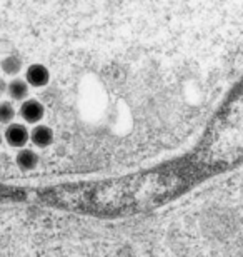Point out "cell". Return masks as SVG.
<instances>
[{
	"mask_svg": "<svg viewBox=\"0 0 243 257\" xmlns=\"http://www.w3.org/2000/svg\"><path fill=\"white\" fill-rule=\"evenodd\" d=\"M7 92L10 95V99L14 100H24L29 95V84L25 80L15 79L7 85Z\"/></svg>",
	"mask_w": 243,
	"mask_h": 257,
	"instance_id": "8992f818",
	"label": "cell"
},
{
	"mask_svg": "<svg viewBox=\"0 0 243 257\" xmlns=\"http://www.w3.org/2000/svg\"><path fill=\"white\" fill-rule=\"evenodd\" d=\"M20 69H22V59L19 55H9L2 60V70L5 74L9 75H14V74H19Z\"/></svg>",
	"mask_w": 243,
	"mask_h": 257,
	"instance_id": "52a82bcc",
	"label": "cell"
},
{
	"mask_svg": "<svg viewBox=\"0 0 243 257\" xmlns=\"http://www.w3.org/2000/svg\"><path fill=\"white\" fill-rule=\"evenodd\" d=\"M5 139L10 146L14 147H24L29 141V131L22 124H10L5 131Z\"/></svg>",
	"mask_w": 243,
	"mask_h": 257,
	"instance_id": "6da1fadb",
	"label": "cell"
},
{
	"mask_svg": "<svg viewBox=\"0 0 243 257\" xmlns=\"http://www.w3.org/2000/svg\"><path fill=\"white\" fill-rule=\"evenodd\" d=\"M0 142H2V136H0Z\"/></svg>",
	"mask_w": 243,
	"mask_h": 257,
	"instance_id": "30bf717a",
	"label": "cell"
},
{
	"mask_svg": "<svg viewBox=\"0 0 243 257\" xmlns=\"http://www.w3.org/2000/svg\"><path fill=\"white\" fill-rule=\"evenodd\" d=\"M15 117V109L10 102H0V122L10 124Z\"/></svg>",
	"mask_w": 243,
	"mask_h": 257,
	"instance_id": "ba28073f",
	"label": "cell"
},
{
	"mask_svg": "<svg viewBox=\"0 0 243 257\" xmlns=\"http://www.w3.org/2000/svg\"><path fill=\"white\" fill-rule=\"evenodd\" d=\"M5 90H7V84H5L4 79H0V94H4Z\"/></svg>",
	"mask_w": 243,
	"mask_h": 257,
	"instance_id": "9c48e42d",
	"label": "cell"
},
{
	"mask_svg": "<svg viewBox=\"0 0 243 257\" xmlns=\"http://www.w3.org/2000/svg\"><path fill=\"white\" fill-rule=\"evenodd\" d=\"M30 139H32V142L35 146L47 147L54 142V132H52V128L47 125H37L30 132Z\"/></svg>",
	"mask_w": 243,
	"mask_h": 257,
	"instance_id": "277c9868",
	"label": "cell"
},
{
	"mask_svg": "<svg viewBox=\"0 0 243 257\" xmlns=\"http://www.w3.org/2000/svg\"><path fill=\"white\" fill-rule=\"evenodd\" d=\"M17 164H19L20 169H24V171H32V169L37 167V164H39L37 152H35L34 149H29V147L22 149L17 156Z\"/></svg>",
	"mask_w": 243,
	"mask_h": 257,
	"instance_id": "5b68a950",
	"label": "cell"
},
{
	"mask_svg": "<svg viewBox=\"0 0 243 257\" xmlns=\"http://www.w3.org/2000/svg\"><path fill=\"white\" fill-rule=\"evenodd\" d=\"M20 115L30 124H37L44 117V107L39 100H25L20 107Z\"/></svg>",
	"mask_w": 243,
	"mask_h": 257,
	"instance_id": "7a4b0ae2",
	"label": "cell"
},
{
	"mask_svg": "<svg viewBox=\"0 0 243 257\" xmlns=\"http://www.w3.org/2000/svg\"><path fill=\"white\" fill-rule=\"evenodd\" d=\"M49 77H50L49 75V70L45 69L44 65L35 64L32 67H29V70H27V80H29V84L34 85V87L47 85Z\"/></svg>",
	"mask_w": 243,
	"mask_h": 257,
	"instance_id": "3957f363",
	"label": "cell"
}]
</instances>
